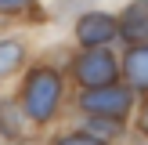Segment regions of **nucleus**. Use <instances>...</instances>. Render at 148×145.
<instances>
[{
	"label": "nucleus",
	"instance_id": "1",
	"mask_svg": "<svg viewBox=\"0 0 148 145\" xmlns=\"http://www.w3.org/2000/svg\"><path fill=\"white\" fill-rule=\"evenodd\" d=\"M62 98V76L54 69H36L25 80V116L29 120H51Z\"/></svg>",
	"mask_w": 148,
	"mask_h": 145
},
{
	"label": "nucleus",
	"instance_id": "2",
	"mask_svg": "<svg viewBox=\"0 0 148 145\" xmlns=\"http://www.w3.org/2000/svg\"><path fill=\"white\" fill-rule=\"evenodd\" d=\"M79 105H83L87 113H94V116L123 120L127 109H130V91H127V87H119V84L112 80V84H105V87H90V91L79 98Z\"/></svg>",
	"mask_w": 148,
	"mask_h": 145
},
{
	"label": "nucleus",
	"instance_id": "3",
	"mask_svg": "<svg viewBox=\"0 0 148 145\" xmlns=\"http://www.w3.org/2000/svg\"><path fill=\"white\" fill-rule=\"evenodd\" d=\"M76 80L87 84V87H105V84H112V80H116L112 55L101 51V47H90L87 55H79L76 58Z\"/></svg>",
	"mask_w": 148,
	"mask_h": 145
},
{
	"label": "nucleus",
	"instance_id": "4",
	"mask_svg": "<svg viewBox=\"0 0 148 145\" xmlns=\"http://www.w3.org/2000/svg\"><path fill=\"white\" fill-rule=\"evenodd\" d=\"M116 33H119V29H116V22L108 18V14H101V11L83 14V18H79V26H76L79 44H87V47H101V44H108Z\"/></svg>",
	"mask_w": 148,
	"mask_h": 145
},
{
	"label": "nucleus",
	"instance_id": "5",
	"mask_svg": "<svg viewBox=\"0 0 148 145\" xmlns=\"http://www.w3.org/2000/svg\"><path fill=\"white\" fill-rule=\"evenodd\" d=\"M123 36L127 40H148V0H134L123 11Z\"/></svg>",
	"mask_w": 148,
	"mask_h": 145
},
{
	"label": "nucleus",
	"instance_id": "6",
	"mask_svg": "<svg viewBox=\"0 0 148 145\" xmlns=\"http://www.w3.org/2000/svg\"><path fill=\"white\" fill-rule=\"evenodd\" d=\"M123 72H127V80H130L134 87L148 91V47L127 51V58H123Z\"/></svg>",
	"mask_w": 148,
	"mask_h": 145
},
{
	"label": "nucleus",
	"instance_id": "7",
	"mask_svg": "<svg viewBox=\"0 0 148 145\" xmlns=\"http://www.w3.org/2000/svg\"><path fill=\"white\" fill-rule=\"evenodd\" d=\"M22 65V44L18 40H0V76L14 72Z\"/></svg>",
	"mask_w": 148,
	"mask_h": 145
},
{
	"label": "nucleus",
	"instance_id": "8",
	"mask_svg": "<svg viewBox=\"0 0 148 145\" xmlns=\"http://www.w3.org/2000/svg\"><path fill=\"white\" fill-rule=\"evenodd\" d=\"M0 134L4 138H18L22 134V120H18L11 102H0Z\"/></svg>",
	"mask_w": 148,
	"mask_h": 145
},
{
	"label": "nucleus",
	"instance_id": "9",
	"mask_svg": "<svg viewBox=\"0 0 148 145\" xmlns=\"http://www.w3.org/2000/svg\"><path fill=\"white\" fill-rule=\"evenodd\" d=\"M58 145H108V142H101L98 134H76V138H62Z\"/></svg>",
	"mask_w": 148,
	"mask_h": 145
},
{
	"label": "nucleus",
	"instance_id": "10",
	"mask_svg": "<svg viewBox=\"0 0 148 145\" xmlns=\"http://www.w3.org/2000/svg\"><path fill=\"white\" fill-rule=\"evenodd\" d=\"M29 0H0V11H18V7H25Z\"/></svg>",
	"mask_w": 148,
	"mask_h": 145
},
{
	"label": "nucleus",
	"instance_id": "11",
	"mask_svg": "<svg viewBox=\"0 0 148 145\" xmlns=\"http://www.w3.org/2000/svg\"><path fill=\"white\" fill-rule=\"evenodd\" d=\"M141 127H145V130H148V109H145V120H141Z\"/></svg>",
	"mask_w": 148,
	"mask_h": 145
}]
</instances>
